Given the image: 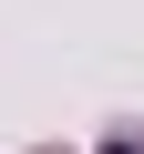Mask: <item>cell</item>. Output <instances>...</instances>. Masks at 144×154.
<instances>
[{
  "instance_id": "1",
  "label": "cell",
  "mask_w": 144,
  "mask_h": 154,
  "mask_svg": "<svg viewBox=\"0 0 144 154\" xmlns=\"http://www.w3.org/2000/svg\"><path fill=\"white\" fill-rule=\"evenodd\" d=\"M103 154H144V134H113V144H103Z\"/></svg>"
}]
</instances>
